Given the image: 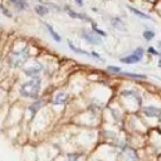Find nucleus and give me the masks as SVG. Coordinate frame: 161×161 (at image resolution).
I'll list each match as a JSON object with an SVG mask.
<instances>
[{
	"instance_id": "f257e3e1",
	"label": "nucleus",
	"mask_w": 161,
	"mask_h": 161,
	"mask_svg": "<svg viewBox=\"0 0 161 161\" xmlns=\"http://www.w3.org/2000/svg\"><path fill=\"white\" fill-rule=\"evenodd\" d=\"M40 86H42L40 78L35 77V78H31L30 80L24 82L20 86L19 92L25 98H36L39 94V91H40Z\"/></svg>"
},
{
	"instance_id": "f3484780",
	"label": "nucleus",
	"mask_w": 161,
	"mask_h": 161,
	"mask_svg": "<svg viewBox=\"0 0 161 161\" xmlns=\"http://www.w3.org/2000/svg\"><path fill=\"white\" fill-rule=\"evenodd\" d=\"M142 35H143V38H145L146 40H151V39L155 38V33H153L152 30H145Z\"/></svg>"
},
{
	"instance_id": "39448f33",
	"label": "nucleus",
	"mask_w": 161,
	"mask_h": 161,
	"mask_svg": "<svg viewBox=\"0 0 161 161\" xmlns=\"http://www.w3.org/2000/svg\"><path fill=\"white\" fill-rule=\"evenodd\" d=\"M42 70H43V65H42L40 63H33L31 65H28V67H25V68L23 69L24 74L28 75V77H30V78L38 77Z\"/></svg>"
},
{
	"instance_id": "2eb2a0df",
	"label": "nucleus",
	"mask_w": 161,
	"mask_h": 161,
	"mask_svg": "<svg viewBox=\"0 0 161 161\" xmlns=\"http://www.w3.org/2000/svg\"><path fill=\"white\" fill-rule=\"evenodd\" d=\"M44 25H45V28L48 29V31H49V34L52 35V38H53L55 42H58V43H59V42L62 40V38H60V35L54 30V28H53L50 24H48V23H44Z\"/></svg>"
},
{
	"instance_id": "ddd939ff",
	"label": "nucleus",
	"mask_w": 161,
	"mask_h": 161,
	"mask_svg": "<svg viewBox=\"0 0 161 161\" xmlns=\"http://www.w3.org/2000/svg\"><path fill=\"white\" fill-rule=\"evenodd\" d=\"M44 103H45V101L44 99H38V101H35V102H33L31 104H30V107H29V111H30V113H31V116L40 108V107H43L44 106Z\"/></svg>"
},
{
	"instance_id": "6ab92c4d",
	"label": "nucleus",
	"mask_w": 161,
	"mask_h": 161,
	"mask_svg": "<svg viewBox=\"0 0 161 161\" xmlns=\"http://www.w3.org/2000/svg\"><path fill=\"white\" fill-rule=\"evenodd\" d=\"M121 74L127 75V77H131V78H137V79H145V78H146V77L142 75V74H135V73H122V72H121Z\"/></svg>"
},
{
	"instance_id": "6e6552de",
	"label": "nucleus",
	"mask_w": 161,
	"mask_h": 161,
	"mask_svg": "<svg viewBox=\"0 0 161 161\" xmlns=\"http://www.w3.org/2000/svg\"><path fill=\"white\" fill-rule=\"evenodd\" d=\"M142 112L147 117H158L161 114V109L157 108V107H153V106H146V107H143L142 108Z\"/></svg>"
},
{
	"instance_id": "f03ea898",
	"label": "nucleus",
	"mask_w": 161,
	"mask_h": 161,
	"mask_svg": "<svg viewBox=\"0 0 161 161\" xmlns=\"http://www.w3.org/2000/svg\"><path fill=\"white\" fill-rule=\"evenodd\" d=\"M29 59V49L23 48L20 50H14L8 57V63L11 68H19L23 64H25Z\"/></svg>"
},
{
	"instance_id": "f8f14e48",
	"label": "nucleus",
	"mask_w": 161,
	"mask_h": 161,
	"mask_svg": "<svg viewBox=\"0 0 161 161\" xmlns=\"http://www.w3.org/2000/svg\"><path fill=\"white\" fill-rule=\"evenodd\" d=\"M34 10H35V13H36L39 16H45V15L49 14V8L45 6V5H43V4L35 5V6H34Z\"/></svg>"
},
{
	"instance_id": "9d476101",
	"label": "nucleus",
	"mask_w": 161,
	"mask_h": 161,
	"mask_svg": "<svg viewBox=\"0 0 161 161\" xmlns=\"http://www.w3.org/2000/svg\"><path fill=\"white\" fill-rule=\"evenodd\" d=\"M67 98H68V96H67V93H65V92H58V93L54 96V98H53L52 103H53L54 106L64 104V103L67 102Z\"/></svg>"
},
{
	"instance_id": "423d86ee",
	"label": "nucleus",
	"mask_w": 161,
	"mask_h": 161,
	"mask_svg": "<svg viewBox=\"0 0 161 161\" xmlns=\"http://www.w3.org/2000/svg\"><path fill=\"white\" fill-rule=\"evenodd\" d=\"M65 11H67V14H68L70 18H73V19H79V20H83V21L93 23L92 18H89V16H88V15H86V14H79V13L74 11V10H73V9H70L68 5L65 6Z\"/></svg>"
},
{
	"instance_id": "1a4fd4ad",
	"label": "nucleus",
	"mask_w": 161,
	"mask_h": 161,
	"mask_svg": "<svg viewBox=\"0 0 161 161\" xmlns=\"http://www.w3.org/2000/svg\"><path fill=\"white\" fill-rule=\"evenodd\" d=\"M122 158L125 161H138V157H137L135 150L130 148V147H127L122 151Z\"/></svg>"
},
{
	"instance_id": "a211bd4d",
	"label": "nucleus",
	"mask_w": 161,
	"mask_h": 161,
	"mask_svg": "<svg viewBox=\"0 0 161 161\" xmlns=\"http://www.w3.org/2000/svg\"><path fill=\"white\" fill-rule=\"evenodd\" d=\"M92 28H93V31H94L96 34H98V35H101V36H107L106 31H103V30L98 29V28H97V25H96L94 23H92Z\"/></svg>"
},
{
	"instance_id": "4468645a",
	"label": "nucleus",
	"mask_w": 161,
	"mask_h": 161,
	"mask_svg": "<svg viewBox=\"0 0 161 161\" xmlns=\"http://www.w3.org/2000/svg\"><path fill=\"white\" fill-rule=\"evenodd\" d=\"M18 10H26L28 9V1L26 0H9Z\"/></svg>"
},
{
	"instance_id": "393cba45",
	"label": "nucleus",
	"mask_w": 161,
	"mask_h": 161,
	"mask_svg": "<svg viewBox=\"0 0 161 161\" xmlns=\"http://www.w3.org/2000/svg\"><path fill=\"white\" fill-rule=\"evenodd\" d=\"M158 45H160V48H161V42H158Z\"/></svg>"
},
{
	"instance_id": "7ed1b4c3",
	"label": "nucleus",
	"mask_w": 161,
	"mask_h": 161,
	"mask_svg": "<svg viewBox=\"0 0 161 161\" xmlns=\"http://www.w3.org/2000/svg\"><path fill=\"white\" fill-rule=\"evenodd\" d=\"M80 36H82L88 44H92V45H98V44H101V38H99L98 34H96L93 30L82 29Z\"/></svg>"
},
{
	"instance_id": "20e7f679",
	"label": "nucleus",
	"mask_w": 161,
	"mask_h": 161,
	"mask_svg": "<svg viewBox=\"0 0 161 161\" xmlns=\"http://www.w3.org/2000/svg\"><path fill=\"white\" fill-rule=\"evenodd\" d=\"M142 57H143V50H142V48H137V49H135V52H133L132 54L121 58V62H122V63H126V64H135V63L140 62V60L142 59Z\"/></svg>"
},
{
	"instance_id": "aec40b11",
	"label": "nucleus",
	"mask_w": 161,
	"mask_h": 161,
	"mask_svg": "<svg viewBox=\"0 0 161 161\" xmlns=\"http://www.w3.org/2000/svg\"><path fill=\"white\" fill-rule=\"evenodd\" d=\"M78 158H79V155L78 153H69L67 161H78Z\"/></svg>"
},
{
	"instance_id": "5701e85b",
	"label": "nucleus",
	"mask_w": 161,
	"mask_h": 161,
	"mask_svg": "<svg viewBox=\"0 0 161 161\" xmlns=\"http://www.w3.org/2000/svg\"><path fill=\"white\" fill-rule=\"evenodd\" d=\"M77 4H78V6H83L84 5V3H83V0H74Z\"/></svg>"
},
{
	"instance_id": "9b49d317",
	"label": "nucleus",
	"mask_w": 161,
	"mask_h": 161,
	"mask_svg": "<svg viewBox=\"0 0 161 161\" xmlns=\"http://www.w3.org/2000/svg\"><path fill=\"white\" fill-rule=\"evenodd\" d=\"M127 9H128L132 14H135L136 16H138V18H141V19H145V20H152V18H151L150 15L145 14L143 11H141V10H138V9H136V8L131 6V5H127Z\"/></svg>"
},
{
	"instance_id": "dca6fc26",
	"label": "nucleus",
	"mask_w": 161,
	"mask_h": 161,
	"mask_svg": "<svg viewBox=\"0 0 161 161\" xmlns=\"http://www.w3.org/2000/svg\"><path fill=\"white\" fill-rule=\"evenodd\" d=\"M68 47L70 48V50H73L74 53H78V54H83V55H87V57H91L92 54L91 53H88V52H86V50H83V49H79V48H77L70 40H68Z\"/></svg>"
},
{
	"instance_id": "a878e982",
	"label": "nucleus",
	"mask_w": 161,
	"mask_h": 161,
	"mask_svg": "<svg viewBox=\"0 0 161 161\" xmlns=\"http://www.w3.org/2000/svg\"><path fill=\"white\" fill-rule=\"evenodd\" d=\"M158 65H160V67H161V63H160V64H158Z\"/></svg>"
},
{
	"instance_id": "0eeeda50",
	"label": "nucleus",
	"mask_w": 161,
	"mask_h": 161,
	"mask_svg": "<svg viewBox=\"0 0 161 161\" xmlns=\"http://www.w3.org/2000/svg\"><path fill=\"white\" fill-rule=\"evenodd\" d=\"M109 21H111V25H112L114 29L121 30V31H126V30H127V26H126V24L121 20V18H118V16H111Z\"/></svg>"
},
{
	"instance_id": "b1692460",
	"label": "nucleus",
	"mask_w": 161,
	"mask_h": 161,
	"mask_svg": "<svg viewBox=\"0 0 161 161\" xmlns=\"http://www.w3.org/2000/svg\"><path fill=\"white\" fill-rule=\"evenodd\" d=\"M3 8H4V6H3V5H1V4H0V10H1V9H3Z\"/></svg>"
},
{
	"instance_id": "4be33fe9",
	"label": "nucleus",
	"mask_w": 161,
	"mask_h": 161,
	"mask_svg": "<svg viewBox=\"0 0 161 161\" xmlns=\"http://www.w3.org/2000/svg\"><path fill=\"white\" fill-rule=\"evenodd\" d=\"M147 50H148V53H150V54H153V55H158V52H156V49H155V48H152V47H150Z\"/></svg>"
},
{
	"instance_id": "412c9836",
	"label": "nucleus",
	"mask_w": 161,
	"mask_h": 161,
	"mask_svg": "<svg viewBox=\"0 0 161 161\" xmlns=\"http://www.w3.org/2000/svg\"><path fill=\"white\" fill-rule=\"evenodd\" d=\"M107 69H108L109 72H113V73H119V72H121V68H118V67H113V65L107 67Z\"/></svg>"
}]
</instances>
